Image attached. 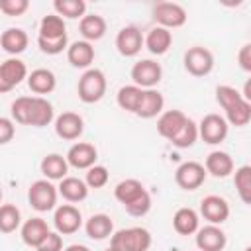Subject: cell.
<instances>
[{"label": "cell", "mask_w": 251, "mask_h": 251, "mask_svg": "<svg viewBox=\"0 0 251 251\" xmlns=\"http://www.w3.org/2000/svg\"><path fill=\"white\" fill-rule=\"evenodd\" d=\"M110 247L118 251H147L151 247V233L145 227H126L110 235Z\"/></svg>", "instance_id": "cell-1"}, {"label": "cell", "mask_w": 251, "mask_h": 251, "mask_svg": "<svg viewBox=\"0 0 251 251\" xmlns=\"http://www.w3.org/2000/svg\"><path fill=\"white\" fill-rule=\"evenodd\" d=\"M106 86H108L106 75L100 69H86L82 73V76L78 78L76 92H78V98L84 104H94V102L104 98Z\"/></svg>", "instance_id": "cell-2"}, {"label": "cell", "mask_w": 251, "mask_h": 251, "mask_svg": "<svg viewBox=\"0 0 251 251\" xmlns=\"http://www.w3.org/2000/svg\"><path fill=\"white\" fill-rule=\"evenodd\" d=\"M57 186L47 180V178H39L35 182H31L29 190H27V200H29V206L37 212H49L55 208L57 204Z\"/></svg>", "instance_id": "cell-3"}, {"label": "cell", "mask_w": 251, "mask_h": 251, "mask_svg": "<svg viewBox=\"0 0 251 251\" xmlns=\"http://www.w3.org/2000/svg\"><path fill=\"white\" fill-rule=\"evenodd\" d=\"M186 10L176 4V2H159L153 6V20L157 22L159 27L165 29H175L186 24Z\"/></svg>", "instance_id": "cell-4"}, {"label": "cell", "mask_w": 251, "mask_h": 251, "mask_svg": "<svg viewBox=\"0 0 251 251\" xmlns=\"http://www.w3.org/2000/svg\"><path fill=\"white\" fill-rule=\"evenodd\" d=\"M227 122L220 114H206L198 124V137L208 145H218L227 137Z\"/></svg>", "instance_id": "cell-5"}, {"label": "cell", "mask_w": 251, "mask_h": 251, "mask_svg": "<svg viewBox=\"0 0 251 251\" xmlns=\"http://www.w3.org/2000/svg\"><path fill=\"white\" fill-rule=\"evenodd\" d=\"M184 69L192 76H206V75H210L212 69H214V55H212V51L202 47V45L188 47L186 53H184Z\"/></svg>", "instance_id": "cell-6"}, {"label": "cell", "mask_w": 251, "mask_h": 251, "mask_svg": "<svg viewBox=\"0 0 251 251\" xmlns=\"http://www.w3.org/2000/svg\"><path fill=\"white\" fill-rule=\"evenodd\" d=\"M163 76V69L157 61L151 59H141L131 67V80L135 86L147 90V88H155L161 82Z\"/></svg>", "instance_id": "cell-7"}, {"label": "cell", "mask_w": 251, "mask_h": 251, "mask_svg": "<svg viewBox=\"0 0 251 251\" xmlns=\"http://www.w3.org/2000/svg\"><path fill=\"white\" fill-rule=\"evenodd\" d=\"M206 175L208 173H206L202 163H198V161H184L175 171V182L182 190H196V188H200L204 184Z\"/></svg>", "instance_id": "cell-8"}, {"label": "cell", "mask_w": 251, "mask_h": 251, "mask_svg": "<svg viewBox=\"0 0 251 251\" xmlns=\"http://www.w3.org/2000/svg\"><path fill=\"white\" fill-rule=\"evenodd\" d=\"M24 78H27V67L22 59L10 57L0 63V94L16 88Z\"/></svg>", "instance_id": "cell-9"}, {"label": "cell", "mask_w": 251, "mask_h": 251, "mask_svg": "<svg viewBox=\"0 0 251 251\" xmlns=\"http://www.w3.org/2000/svg\"><path fill=\"white\" fill-rule=\"evenodd\" d=\"M53 224H55L57 233L71 235V233H76L80 229V226H82V214L73 204H61L59 208H55Z\"/></svg>", "instance_id": "cell-10"}, {"label": "cell", "mask_w": 251, "mask_h": 251, "mask_svg": "<svg viewBox=\"0 0 251 251\" xmlns=\"http://www.w3.org/2000/svg\"><path fill=\"white\" fill-rule=\"evenodd\" d=\"M227 245V235L220 226L208 224L196 229V247L198 251H224Z\"/></svg>", "instance_id": "cell-11"}, {"label": "cell", "mask_w": 251, "mask_h": 251, "mask_svg": "<svg viewBox=\"0 0 251 251\" xmlns=\"http://www.w3.org/2000/svg\"><path fill=\"white\" fill-rule=\"evenodd\" d=\"M200 214L210 224L220 226L229 218V204H227L226 198H222L218 194H208L200 202Z\"/></svg>", "instance_id": "cell-12"}, {"label": "cell", "mask_w": 251, "mask_h": 251, "mask_svg": "<svg viewBox=\"0 0 251 251\" xmlns=\"http://www.w3.org/2000/svg\"><path fill=\"white\" fill-rule=\"evenodd\" d=\"M143 47V33L135 25H126L116 35V49L124 57H135Z\"/></svg>", "instance_id": "cell-13"}, {"label": "cell", "mask_w": 251, "mask_h": 251, "mask_svg": "<svg viewBox=\"0 0 251 251\" xmlns=\"http://www.w3.org/2000/svg\"><path fill=\"white\" fill-rule=\"evenodd\" d=\"M84 131V120L76 112H63L55 118V133L61 139L75 141Z\"/></svg>", "instance_id": "cell-14"}, {"label": "cell", "mask_w": 251, "mask_h": 251, "mask_svg": "<svg viewBox=\"0 0 251 251\" xmlns=\"http://www.w3.org/2000/svg\"><path fill=\"white\" fill-rule=\"evenodd\" d=\"M67 163L69 167H75V169H90L92 165H96V159H98V151L92 143H86V141H76L75 145H71V149L67 151Z\"/></svg>", "instance_id": "cell-15"}, {"label": "cell", "mask_w": 251, "mask_h": 251, "mask_svg": "<svg viewBox=\"0 0 251 251\" xmlns=\"http://www.w3.org/2000/svg\"><path fill=\"white\" fill-rule=\"evenodd\" d=\"M186 120H188V116H186L184 112H180V110H167V112H161V114H159V120H157V131H159L161 137H165V139L171 141V139L180 131V127L184 126Z\"/></svg>", "instance_id": "cell-16"}, {"label": "cell", "mask_w": 251, "mask_h": 251, "mask_svg": "<svg viewBox=\"0 0 251 251\" xmlns=\"http://www.w3.org/2000/svg\"><path fill=\"white\" fill-rule=\"evenodd\" d=\"M67 59L73 67L76 69H88L94 61V47L92 43L80 39V41H73L67 47Z\"/></svg>", "instance_id": "cell-17"}, {"label": "cell", "mask_w": 251, "mask_h": 251, "mask_svg": "<svg viewBox=\"0 0 251 251\" xmlns=\"http://www.w3.org/2000/svg\"><path fill=\"white\" fill-rule=\"evenodd\" d=\"M204 169H206V173H210L216 178H226L233 173V159L226 151H212L206 157Z\"/></svg>", "instance_id": "cell-18"}, {"label": "cell", "mask_w": 251, "mask_h": 251, "mask_svg": "<svg viewBox=\"0 0 251 251\" xmlns=\"http://www.w3.org/2000/svg\"><path fill=\"white\" fill-rule=\"evenodd\" d=\"M57 192L71 204L75 202H82L86 196H88V186L82 178L78 176H65L59 180V186H57Z\"/></svg>", "instance_id": "cell-19"}, {"label": "cell", "mask_w": 251, "mask_h": 251, "mask_svg": "<svg viewBox=\"0 0 251 251\" xmlns=\"http://www.w3.org/2000/svg\"><path fill=\"white\" fill-rule=\"evenodd\" d=\"M163 106H165L163 94H161L159 90H155V88H147V90H143V94H141V102H139L135 114H137L139 118H143V120H149V118L159 116V114L163 112Z\"/></svg>", "instance_id": "cell-20"}, {"label": "cell", "mask_w": 251, "mask_h": 251, "mask_svg": "<svg viewBox=\"0 0 251 251\" xmlns=\"http://www.w3.org/2000/svg\"><path fill=\"white\" fill-rule=\"evenodd\" d=\"M27 43H29V37H27V33L22 27H8L0 35V47L6 53H10V55L24 53L25 47H27Z\"/></svg>", "instance_id": "cell-21"}, {"label": "cell", "mask_w": 251, "mask_h": 251, "mask_svg": "<svg viewBox=\"0 0 251 251\" xmlns=\"http://www.w3.org/2000/svg\"><path fill=\"white\" fill-rule=\"evenodd\" d=\"M78 31L84 37V41H98L106 33V20L98 14H84L78 24Z\"/></svg>", "instance_id": "cell-22"}, {"label": "cell", "mask_w": 251, "mask_h": 251, "mask_svg": "<svg viewBox=\"0 0 251 251\" xmlns=\"http://www.w3.org/2000/svg\"><path fill=\"white\" fill-rule=\"evenodd\" d=\"M39 169H41V173H43V176H45L47 180H61V178H65L67 173H69V163H67V159H65L63 155H59V153H49V155H45V157L41 159Z\"/></svg>", "instance_id": "cell-23"}, {"label": "cell", "mask_w": 251, "mask_h": 251, "mask_svg": "<svg viewBox=\"0 0 251 251\" xmlns=\"http://www.w3.org/2000/svg\"><path fill=\"white\" fill-rule=\"evenodd\" d=\"M84 229H86V235L90 239L100 241V239H106L114 233V222L108 214H94L86 220Z\"/></svg>", "instance_id": "cell-24"}, {"label": "cell", "mask_w": 251, "mask_h": 251, "mask_svg": "<svg viewBox=\"0 0 251 251\" xmlns=\"http://www.w3.org/2000/svg\"><path fill=\"white\" fill-rule=\"evenodd\" d=\"M49 233L47 222L43 218H29L24 226H22V241L29 247H37Z\"/></svg>", "instance_id": "cell-25"}, {"label": "cell", "mask_w": 251, "mask_h": 251, "mask_svg": "<svg viewBox=\"0 0 251 251\" xmlns=\"http://www.w3.org/2000/svg\"><path fill=\"white\" fill-rule=\"evenodd\" d=\"M171 43H173V33L169 29H165V27H159V25L149 29L147 37H143V45L153 55H165L169 51Z\"/></svg>", "instance_id": "cell-26"}, {"label": "cell", "mask_w": 251, "mask_h": 251, "mask_svg": "<svg viewBox=\"0 0 251 251\" xmlns=\"http://www.w3.org/2000/svg\"><path fill=\"white\" fill-rule=\"evenodd\" d=\"M27 86L35 94H49L57 86V78L49 69H35L27 75Z\"/></svg>", "instance_id": "cell-27"}, {"label": "cell", "mask_w": 251, "mask_h": 251, "mask_svg": "<svg viewBox=\"0 0 251 251\" xmlns=\"http://www.w3.org/2000/svg\"><path fill=\"white\" fill-rule=\"evenodd\" d=\"M55 112H53V104L43 98V96H33L31 102V116H29V126L33 127H45L53 122Z\"/></svg>", "instance_id": "cell-28"}, {"label": "cell", "mask_w": 251, "mask_h": 251, "mask_svg": "<svg viewBox=\"0 0 251 251\" xmlns=\"http://www.w3.org/2000/svg\"><path fill=\"white\" fill-rule=\"evenodd\" d=\"M198 222H200V218H198L196 210H192V208H178L175 212V216H173V227L180 235H192V233H196Z\"/></svg>", "instance_id": "cell-29"}, {"label": "cell", "mask_w": 251, "mask_h": 251, "mask_svg": "<svg viewBox=\"0 0 251 251\" xmlns=\"http://www.w3.org/2000/svg\"><path fill=\"white\" fill-rule=\"evenodd\" d=\"M145 192L143 184L137 180V178H126V180H120L114 188V196L116 200L122 204V206H127L129 202H133L135 198H139L141 194Z\"/></svg>", "instance_id": "cell-30"}, {"label": "cell", "mask_w": 251, "mask_h": 251, "mask_svg": "<svg viewBox=\"0 0 251 251\" xmlns=\"http://www.w3.org/2000/svg\"><path fill=\"white\" fill-rule=\"evenodd\" d=\"M141 94H143V88H139L135 84H126V86H122L118 90V96H116L118 106L122 110H126V112L135 114L137 112V106L141 102Z\"/></svg>", "instance_id": "cell-31"}, {"label": "cell", "mask_w": 251, "mask_h": 251, "mask_svg": "<svg viewBox=\"0 0 251 251\" xmlns=\"http://www.w3.org/2000/svg\"><path fill=\"white\" fill-rule=\"evenodd\" d=\"M67 35V24L57 14H47L39 22V35L37 37H61Z\"/></svg>", "instance_id": "cell-32"}, {"label": "cell", "mask_w": 251, "mask_h": 251, "mask_svg": "<svg viewBox=\"0 0 251 251\" xmlns=\"http://www.w3.org/2000/svg\"><path fill=\"white\" fill-rule=\"evenodd\" d=\"M233 184H235V190H237L241 202L251 204V167L249 165H243V167L235 169Z\"/></svg>", "instance_id": "cell-33"}, {"label": "cell", "mask_w": 251, "mask_h": 251, "mask_svg": "<svg viewBox=\"0 0 251 251\" xmlns=\"http://www.w3.org/2000/svg\"><path fill=\"white\" fill-rule=\"evenodd\" d=\"M53 8H55V14L61 16V18L76 20V18H82L84 16L86 2L84 0H55L53 2Z\"/></svg>", "instance_id": "cell-34"}, {"label": "cell", "mask_w": 251, "mask_h": 251, "mask_svg": "<svg viewBox=\"0 0 251 251\" xmlns=\"http://www.w3.org/2000/svg\"><path fill=\"white\" fill-rule=\"evenodd\" d=\"M22 224V214L14 204H0V231L2 233H12L20 227Z\"/></svg>", "instance_id": "cell-35"}, {"label": "cell", "mask_w": 251, "mask_h": 251, "mask_svg": "<svg viewBox=\"0 0 251 251\" xmlns=\"http://www.w3.org/2000/svg\"><path fill=\"white\" fill-rule=\"evenodd\" d=\"M198 139V124H194L190 118L184 122V126L180 127V131L171 139V143L178 149H186V147H192L194 141Z\"/></svg>", "instance_id": "cell-36"}, {"label": "cell", "mask_w": 251, "mask_h": 251, "mask_svg": "<svg viewBox=\"0 0 251 251\" xmlns=\"http://www.w3.org/2000/svg\"><path fill=\"white\" fill-rule=\"evenodd\" d=\"M241 100H245V98L241 96V92H239L237 88H233V86H229V84H220V86H216V102L222 106L224 112H227L229 108H233V106L239 104Z\"/></svg>", "instance_id": "cell-37"}, {"label": "cell", "mask_w": 251, "mask_h": 251, "mask_svg": "<svg viewBox=\"0 0 251 251\" xmlns=\"http://www.w3.org/2000/svg\"><path fill=\"white\" fill-rule=\"evenodd\" d=\"M31 102H33V96H20V98H16L12 102V120L22 124V126H29Z\"/></svg>", "instance_id": "cell-38"}, {"label": "cell", "mask_w": 251, "mask_h": 251, "mask_svg": "<svg viewBox=\"0 0 251 251\" xmlns=\"http://www.w3.org/2000/svg\"><path fill=\"white\" fill-rule=\"evenodd\" d=\"M37 45L45 55H59L69 47L67 35L61 37H37Z\"/></svg>", "instance_id": "cell-39"}, {"label": "cell", "mask_w": 251, "mask_h": 251, "mask_svg": "<svg viewBox=\"0 0 251 251\" xmlns=\"http://www.w3.org/2000/svg\"><path fill=\"white\" fill-rule=\"evenodd\" d=\"M108 178H110V173H108L106 167H102V165H92V167L86 171L84 182H86L88 188H102V186H106Z\"/></svg>", "instance_id": "cell-40"}, {"label": "cell", "mask_w": 251, "mask_h": 251, "mask_svg": "<svg viewBox=\"0 0 251 251\" xmlns=\"http://www.w3.org/2000/svg\"><path fill=\"white\" fill-rule=\"evenodd\" d=\"M124 208H126V212H127L129 216H135V218L145 216V214L151 210V196H149V192L145 190L139 198H135L133 202H129V204L124 206Z\"/></svg>", "instance_id": "cell-41"}, {"label": "cell", "mask_w": 251, "mask_h": 251, "mask_svg": "<svg viewBox=\"0 0 251 251\" xmlns=\"http://www.w3.org/2000/svg\"><path fill=\"white\" fill-rule=\"evenodd\" d=\"M29 8L27 0H0V12L14 18V16H22L25 14Z\"/></svg>", "instance_id": "cell-42"}, {"label": "cell", "mask_w": 251, "mask_h": 251, "mask_svg": "<svg viewBox=\"0 0 251 251\" xmlns=\"http://www.w3.org/2000/svg\"><path fill=\"white\" fill-rule=\"evenodd\" d=\"M37 251H63V237L57 231H49L47 237L35 247Z\"/></svg>", "instance_id": "cell-43"}, {"label": "cell", "mask_w": 251, "mask_h": 251, "mask_svg": "<svg viewBox=\"0 0 251 251\" xmlns=\"http://www.w3.org/2000/svg\"><path fill=\"white\" fill-rule=\"evenodd\" d=\"M14 135H16V126H14V120L0 116V145L10 143V141L14 139Z\"/></svg>", "instance_id": "cell-44"}, {"label": "cell", "mask_w": 251, "mask_h": 251, "mask_svg": "<svg viewBox=\"0 0 251 251\" xmlns=\"http://www.w3.org/2000/svg\"><path fill=\"white\" fill-rule=\"evenodd\" d=\"M237 63L245 73H251V43H245L237 53Z\"/></svg>", "instance_id": "cell-45"}, {"label": "cell", "mask_w": 251, "mask_h": 251, "mask_svg": "<svg viewBox=\"0 0 251 251\" xmlns=\"http://www.w3.org/2000/svg\"><path fill=\"white\" fill-rule=\"evenodd\" d=\"M65 251H90L86 245H78V243H75V245H69Z\"/></svg>", "instance_id": "cell-46"}, {"label": "cell", "mask_w": 251, "mask_h": 251, "mask_svg": "<svg viewBox=\"0 0 251 251\" xmlns=\"http://www.w3.org/2000/svg\"><path fill=\"white\" fill-rule=\"evenodd\" d=\"M104 251H118V249H114V247H108V249H104Z\"/></svg>", "instance_id": "cell-47"}, {"label": "cell", "mask_w": 251, "mask_h": 251, "mask_svg": "<svg viewBox=\"0 0 251 251\" xmlns=\"http://www.w3.org/2000/svg\"><path fill=\"white\" fill-rule=\"evenodd\" d=\"M2 196H4V192H2V186H0V202H2Z\"/></svg>", "instance_id": "cell-48"}]
</instances>
